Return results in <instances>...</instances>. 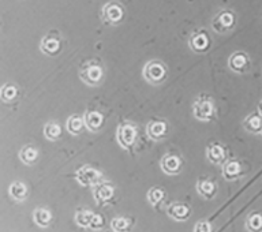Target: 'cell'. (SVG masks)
Wrapping results in <instances>:
<instances>
[{
  "label": "cell",
  "instance_id": "obj_1",
  "mask_svg": "<svg viewBox=\"0 0 262 232\" xmlns=\"http://www.w3.org/2000/svg\"><path fill=\"white\" fill-rule=\"evenodd\" d=\"M79 78L89 86H97L104 78V69L100 60L92 59L82 63L79 67Z\"/></svg>",
  "mask_w": 262,
  "mask_h": 232
},
{
  "label": "cell",
  "instance_id": "obj_2",
  "mask_svg": "<svg viewBox=\"0 0 262 232\" xmlns=\"http://www.w3.org/2000/svg\"><path fill=\"white\" fill-rule=\"evenodd\" d=\"M167 77V66L164 65V63H161L160 60L147 61L146 65H145V67H143V78H145L149 83L159 85V83L165 81Z\"/></svg>",
  "mask_w": 262,
  "mask_h": 232
},
{
  "label": "cell",
  "instance_id": "obj_3",
  "mask_svg": "<svg viewBox=\"0 0 262 232\" xmlns=\"http://www.w3.org/2000/svg\"><path fill=\"white\" fill-rule=\"evenodd\" d=\"M192 114L201 122L212 120L213 116H214V104H213L212 98L205 96V94H201L200 97L194 101Z\"/></svg>",
  "mask_w": 262,
  "mask_h": 232
},
{
  "label": "cell",
  "instance_id": "obj_4",
  "mask_svg": "<svg viewBox=\"0 0 262 232\" xmlns=\"http://www.w3.org/2000/svg\"><path fill=\"white\" fill-rule=\"evenodd\" d=\"M126 16V11L123 8L122 4L116 3V2H110V3L104 4L101 10V19L105 25L111 26H116V25L122 24Z\"/></svg>",
  "mask_w": 262,
  "mask_h": 232
},
{
  "label": "cell",
  "instance_id": "obj_5",
  "mask_svg": "<svg viewBox=\"0 0 262 232\" xmlns=\"http://www.w3.org/2000/svg\"><path fill=\"white\" fill-rule=\"evenodd\" d=\"M236 25V16L231 10H221L212 19V29L216 33H227Z\"/></svg>",
  "mask_w": 262,
  "mask_h": 232
},
{
  "label": "cell",
  "instance_id": "obj_6",
  "mask_svg": "<svg viewBox=\"0 0 262 232\" xmlns=\"http://www.w3.org/2000/svg\"><path fill=\"white\" fill-rule=\"evenodd\" d=\"M116 138L123 149H131L137 141V127L133 123H122L116 131Z\"/></svg>",
  "mask_w": 262,
  "mask_h": 232
},
{
  "label": "cell",
  "instance_id": "obj_7",
  "mask_svg": "<svg viewBox=\"0 0 262 232\" xmlns=\"http://www.w3.org/2000/svg\"><path fill=\"white\" fill-rule=\"evenodd\" d=\"M75 178L79 182V184L85 186V187H92V186H97L102 182V174L98 170L89 165L81 167L75 174Z\"/></svg>",
  "mask_w": 262,
  "mask_h": 232
},
{
  "label": "cell",
  "instance_id": "obj_8",
  "mask_svg": "<svg viewBox=\"0 0 262 232\" xmlns=\"http://www.w3.org/2000/svg\"><path fill=\"white\" fill-rule=\"evenodd\" d=\"M61 48H63V41L57 32L52 30L41 40L40 49L48 56H56L57 53H60Z\"/></svg>",
  "mask_w": 262,
  "mask_h": 232
},
{
  "label": "cell",
  "instance_id": "obj_9",
  "mask_svg": "<svg viewBox=\"0 0 262 232\" xmlns=\"http://www.w3.org/2000/svg\"><path fill=\"white\" fill-rule=\"evenodd\" d=\"M188 45L190 48L196 53L206 52L210 47V36L205 29H198L188 38Z\"/></svg>",
  "mask_w": 262,
  "mask_h": 232
},
{
  "label": "cell",
  "instance_id": "obj_10",
  "mask_svg": "<svg viewBox=\"0 0 262 232\" xmlns=\"http://www.w3.org/2000/svg\"><path fill=\"white\" fill-rule=\"evenodd\" d=\"M228 66L233 73H246V71L250 69L249 55L246 52H242V51L233 52L232 55L229 56Z\"/></svg>",
  "mask_w": 262,
  "mask_h": 232
},
{
  "label": "cell",
  "instance_id": "obj_11",
  "mask_svg": "<svg viewBox=\"0 0 262 232\" xmlns=\"http://www.w3.org/2000/svg\"><path fill=\"white\" fill-rule=\"evenodd\" d=\"M168 131V123L165 120H151L146 124V134L150 139L159 141V139L164 138L167 135Z\"/></svg>",
  "mask_w": 262,
  "mask_h": 232
},
{
  "label": "cell",
  "instance_id": "obj_12",
  "mask_svg": "<svg viewBox=\"0 0 262 232\" xmlns=\"http://www.w3.org/2000/svg\"><path fill=\"white\" fill-rule=\"evenodd\" d=\"M114 193H115V188L112 184H110L108 182H101V183L97 184V186H94L93 197H94V200H96V202L104 205L112 200Z\"/></svg>",
  "mask_w": 262,
  "mask_h": 232
},
{
  "label": "cell",
  "instance_id": "obj_13",
  "mask_svg": "<svg viewBox=\"0 0 262 232\" xmlns=\"http://www.w3.org/2000/svg\"><path fill=\"white\" fill-rule=\"evenodd\" d=\"M161 170H163L167 175H176L179 174L180 168H182V161L178 156L175 155H167L161 160Z\"/></svg>",
  "mask_w": 262,
  "mask_h": 232
},
{
  "label": "cell",
  "instance_id": "obj_14",
  "mask_svg": "<svg viewBox=\"0 0 262 232\" xmlns=\"http://www.w3.org/2000/svg\"><path fill=\"white\" fill-rule=\"evenodd\" d=\"M83 120H85V126L88 127V130L92 133H97L102 127L104 116L98 111H88L83 116Z\"/></svg>",
  "mask_w": 262,
  "mask_h": 232
},
{
  "label": "cell",
  "instance_id": "obj_15",
  "mask_svg": "<svg viewBox=\"0 0 262 232\" xmlns=\"http://www.w3.org/2000/svg\"><path fill=\"white\" fill-rule=\"evenodd\" d=\"M206 155H208V159L210 160V163L217 164V165L224 163L225 159H227V152H225L224 146L220 145V143H212V145H209Z\"/></svg>",
  "mask_w": 262,
  "mask_h": 232
},
{
  "label": "cell",
  "instance_id": "obj_16",
  "mask_svg": "<svg viewBox=\"0 0 262 232\" xmlns=\"http://www.w3.org/2000/svg\"><path fill=\"white\" fill-rule=\"evenodd\" d=\"M242 175V167L241 163L236 160H231L227 161L223 167V176L227 180H235Z\"/></svg>",
  "mask_w": 262,
  "mask_h": 232
},
{
  "label": "cell",
  "instance_id": "obj_17",
  "mask_svg": "<svg viewBox=\"0 0 262 232\" xmlns=\"http://www.w3.org/2000/svg\"><path fill=\"white\" fill-rule=\"evenodd\" d=\"M168 215L172 219H175V220L184 221L190 217V208H188L187 205L183 204H172L168 208Z\"/></svg>",
  "mask_w": 262,
  "mask_h": 232
},
{
  "label": "cell",
  "instance_id": "obj_18",
  "mask_svg": "<svg viewBox=\"0 0 262 232\" xmlns=\"http://www.w3.org/2000/svg\"><path fill=\"white\" fill-rule=\"evenodd\" d=\"M243 126H245L246 130L250 131V133H254V134L261 133L262 131V116L258 114L249 115V116L245 119Z\"/></svg>",
  "mask_w": 262,
  "mask_h": 232
},
{
  "label": "cell",
  "instance_id": "obj_19",
  "mask_svg": "<svg viewBox=\"0 0 262 232\" xmlns=\"http://www.w3.org/2000/svg\"><path fill=\"white\" fill-rule=\"evenodd\" d=\"M66 127H67V131H69L71 135H78L81 134L83 127L85 126V120L81 116H77V115H73L67 119V123H66Z\"/></svg>",
  "mask_w": 262,
  "mask_h": 232
},
{
  "label": "cell",
  "instance_id": "obj_20",
  "mask_svg": "<svg viewBox=\"0 0 262 232\" xmlns=\"http://www.w3.org/2000/svg\"><path fill=\"white\" fill-rule=\"evenodd\" d=\"M19 159L22 160V163L26 165H33L38 159V152L32 145H26L22 147V151L19 152Z\"/></svg>",
  "mask_w": 262,
  "mask_h": 232
},
{
  "label": "cell",
  "instance_id": "obj_21",
  "mask_svg": "<svg viewBox=\"0 0 262 232\" xmlns=\"http://www.w3.org/2000/svg\"><path fill=\"white\" fill-rule=\"evenodd\" d=\"M33 220L36 223L38 227H48L51 224V221H52V215L49 212L48 209L44 208H38L34 210V215H33Z\"/></svg>",
  "mask_w": 262,
  "mask_h": 232
},
{
  "label": "cell",
  "instance_id": "obj_22",
  "mask_svg": "<svg viewBox=\"0 0 262 232\" xmlns=\"http://www.w3.org/2000/svg\"><path fill=\"white\" fill-rule=\"evenodd\" d=\"M8 192H10V196H11L12 200L18 201V202H22L28 197V188H26V186L24 183H20V182H14V183H11V186L8 187Z\"/></svg>",
  "mask_w": 262,
  "mask_h": 232
},
{
  "label": "cell",
  "instance_id": "obj_23",
  "mask_svg": "<svg viewBox=\"0 0 262 232\" xmlns=\"http://www.w3.org/2000/svg\"><path fill=\"white\" fill-rule=\"evenodd\" d=\"M196 192L200 193L204 198H213L216 194V184L210 182V180H200L196 184Z\"/></svg>",
  "mask_w": 262,
  "mask_h": 232
},
{
  "label": "cell",
  "instance_id": "obj_24",
  "mask_svg": "<svg viewBox=\"0 0 262 232\" xmlns=\"http://www.w3.org/2000/svg\"><path fill=\"white\" fill-rule=\"evenodd\" d=\"M96 216V213L90 212V210H79L75 216V221L79 227H83V228H90L92 227V223H93V219Z\"/></svg>",
  "mask_w": 262,
  "mask_h": 232
},
{
  "label": "cell",
  "instance_id": "obj_25",
  "mask_svg": "<svg viewBox=\"0 0 262 232\" xmlns=\"http://www.w3.org/2000/svg\"><path fill=\"white\" fill-rule=\"evenodd\" d=\"M44 135L49 141H55L61 135V127L56 122H48L44 127Z\"/></svg>",
  "mask_w": 262,
  "mask_h": 232
},
{
  "label": "cell",
  "instance_id": "obj_26",
  "mask_svg": "<svg viewBox=\"0 0 262 232\" xmlns=\"http://www.w3.org/2000/svg\"><path fill=\"white\" fill-rule=\"evenodd\" d=\"M246 228L249 232H262V215L255 213V215L247 217Z\"/></svg>",
  "mask_w": 262,
  "mask_h": 232
},
{
  "label": "cell",
  "instance_id": "obj_27",
  "mask_svg": "<svg viewBox=\"0 0 262 232\" xmlns=\"http://www.w3.org/2000/svg\"><path fill=\"white\" fill-rule=\"evenodd\" d=\"M2 100L4 102H11L18 96V88L14 83H6L2 88Z\"/></svg>",
  "mask_w": 262,
  "mask_h": 232
},
{
  "label": "cell",
  "instance_id": "obj_28",
  "mask_svg": "<svg viewBox=\"0 0 262 232\" xmlns=\"http://www.w3.org/2000/svg\"><path fill=\"white\" fill-rule=\"evenodd\" d=\"M111 228L115 232H130L131 223L124 217H115L114 220L111 221Z\"/></svg>",
  "mask_w": 262,
  "mask_h": 232
},
{
  "label": "cell",
  "instance_id": "obj_29",
  "mask_svg": "<svg viewBox=\"0 0 262 232\" xmlns=\"http://www.w3.org/2000/svg\"><path fill=\"white\" fill-rule=\"evenodd\" d=\"M164 196H165V194H164V192L161 188L153 187L149 190V193H147V201H149L151 205H157L164 200Z\"/></svg>",
  "mask_w": 262,
  "mask_h": 232
},
{
  "label": "cell",
  "instance_id": "obj_30",
  "mask_svg": "<svg viewBox=\"0 0 262 232\" xmlns=\"http://www.w3.org/2000/svg\"><path fill=\"white\" fill-rule=\"evenodd\" d=\"M194 232H213V227L209 221H200L195 225Z\"/></svg>",
  "mask_w": 262,
  "mask_h": 232
},
{
  "label": "cell",
  "instance_id": "obj_31",
  "mask_svg": "<svg viewBox=\"0 0 262 232\" xmlns=\"http://www.w3.org/2000/svg\"><path fill=\"white\" fill-rule=\"evenodd\" d=\"M102 225H104V219H102L100 215H96V216H94L93 223H92V227H90V228L96 231V229L102 228Z\"/></svg>",
  "mask_w": 262,
  "mask_h": 232
},
{
  "label": "cell",
  "instance_id": "obj_32",
  "mask_svg": "<svg viewBox=\"0 0 262 232\" xmlns=\"http://www.w3.org/2000/svg\"><path fill=\"white\" fill-rule=\"evenodd\" d=\"M258 111H259V115H262V101L259 102V107H258Z\"/></svg>",
  "mask_w": 262,
  "mask_h": 232
},
{
  "label": "cell",
  "instance_id": "obj_33",
  "mask_svg": "<svg viewBox=\"0 0 262 232\" xmlns=\"http://www.w3.org/2000/svg\"><path fill=\"white\" fill-rule=\"evenodd\" d=\"M261 134H262V131H261Z\"/></svg>",
  "mask_w": 262,
  "mask_h": 232
}]
</instances>
